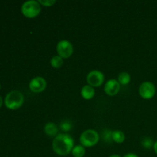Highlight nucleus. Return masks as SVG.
Segmentation results:
<instances>
[{
  "instance_id": "obj_1",
  "label": "nucleus",
  "mask_w": 157,
  "mask_h": 157,
  "mask_svg": "<svg viewBox=\"0 0 157 157\" xmlns=\"http://www.w3.org/2000/svg\"><path fill=\"white\" fill-rule=\"evenodd\" d=\"M75 147L74 140L70 135L66 133L58 134L52 142V150L57 155L65 156L71 153Z\"/></svg>"
},
{
  "instance_id": "obj_2",
  "label": "nucleus",
  "mask_w": 157,
  "mask_h": 157,
  "mask_svg": "<svg viewBox=\"0 0 157 157\" xmlns=\"http://www.w3.org/2000/svg\"><path fill=\"white\" fill-rule=\"evenodd\" d=\"M5 105L10 110H17L24 104V96L18 90H12L5 98Z\"/></svg>"
},
{
  "instance_id": "obj_3",
  "label": "nucleus",
  "mask_w": 157,
  "mask_h": 157,
  "mask_svg": "<svg viewBox=\"0 0 157 157\" xmlns=\"http://www.w3.org/2000/svg\"><path fill=\"white\" fill-rule=\"evenodd\" d=\"M41 10V6L39 2L36 0H29L25 2L21 6V13L24 16L29 18L38 16Z\"/></svg>"
},
{
  "instance_id": "obj_4",
  "label": "nucleus",
  "mask_w": 157,
  "mask_h": 157,
  "mask_svg": "<svg viewBox=\"0 0 157 157\" xmlns=\"http://www.w3.org/2000/svg\"><path fill=\"white\" fill-rule=\"evenodd\" d=\"M100 136L98 132L92 129L86 130L80 136L81 145L84 147H92L99 142Z\"/></svg>"
},
{
  "instance_id": "obj_5",
  "label": "nucleus",
  "mask_w": 157,
  "mask_h": 157,
  "mask_svg": "<svg viewBox=\"0 0 157 157\" xmlns=\"http://www.w3.org/2000/svg\"><path fill=\"white\" fill-rule=\"evenodd\" d=\"M57 52L62 58H68L74 52V48L71 43L67 40H61L57 44Z\"/></svg>"
},
{
  "instance_id": "obj_6",
  "label": "nucleus",
  "mask_w": 157,
  "mask_h": 157,
  "mask_svg": "<svg viewBox=\"0 0 157 157\" xmlns=\"http://www.w3.org/2000/svg\"><path fill=\"white\" fill-rule=\"evenodd\" d=\"M156 89L154 84L150 81H145L140 84L139 87V94L142 98L150 100L156 94Z\"/></svg>"
},
{
  "instance_id": "obj_7",
  "label": "nucleus",
  "mask_w": 157,
  "mask_h": 157,
  "mask_svg": "<svg viewBox=\"0 0 157 157\" xmlns=\"http://www.w3.org/2000/svg\"><path fill=\"white\" fill-rule=\"evenodd\" d=\"M104 81V75L98 70H93L87 75V82L88 85L93 87H101Z\"/></svg>"
},
{
  "instance_id": "obj_8",
  "label": "nucleus",
  "mask_w": 157,
  "mask_h": 157,
  "mask_svg": "<svg viewBox=\"0 0 157 157\" xmlns=\"http://www.w3.org/2000/svg\"><path fill=\"white\" fill-rule=\"evenodd\" d=\"M47 82L42 77H35L29 82V88L34 93H41L45 90Z\"/></svg>"
},
{
  "instance_id": "obj_9",
  "label": "nucleus",
  "mask_w": 157,
  "mask_h": 157,
  "mask_svg": "<svg viewBox=\"0 0 157 157\" xmlns=\"http://www.w3.org/2000/svg\"><path fill=\"white\" fill-rule=\"evenodd\" d=\"M104 92L109 96H114L121 90V84L116 79H110L104 84Z\"/></svg>"
},
{
  "instance_id": "obj_10",
  "label": "nucleus",
  "mask_w": 157,
  "mask_h": 157,
  "mask_svg": "<svg viewBox=\"0 0 157 157\" xmlns=\"http://www.w3.org/2000/svg\"><path fill=\"white\" fill-rule=\"evenodd\" d=\"M81 97L84 100H91L95 95V90L93 87L90 85H85L81 88Z\"/></svg>"
},
{
  "instance_id": "obj_11",
  "label": "nucleus",
  "mask_w": 157,
  "mask_h": 157,
  "mask_svg": "<svg viewBox=\"0 0 157 157\" xmlns=\"http://www.w3.org/2000/svg\"><path fill=\"white\" fill-rule=\"evenodd\" d=\"M44 131L48 136H52V137H55L58 135V128L55 124L52 122H48L44 126Z\"/></svg>"
},
{
  "instance_id": "obj_12",
  "label": "nucleus",
  "mask_w": 157,
  "mask_h": 157,
  "mask_svg": "<svg viewBox=\"0 0 157 157\" xmlns=\"http://www.w3.org/2000/svg\"><path fill=\"white\" fill-rule=\"evenodd\" d=\"M111 140L117 144H122L125 140V134L121 130H113L111 132Z\"/></svg>"
},
{
  "instance_id": "obj_13",
  "label": "nucleus",
  "mask_w": 157,
  "mask_h": 157,
  "mask_svg": "<svg viewBox=\"0 0 157 157\" xmlns=\"http://www.w3.org/2000/svg\"><path fill=\"white\" fill-rule=\"evenodd\" d=\"M130 80H131V77L128 72H121L118 75L117 81L121 84V85H127L130 82Z\"/></svg>"
},
{
  "instance_id": "obj_14",
  "label": "nucleus",
  "mask_w": 157,
  "mask_h": 157,
  "mask_svg": "<svg viewBox=\"0 0 157 157\" xmlns=\"http://www.w3.org/2000/svg\"><path fill=\"white\" fill-rule=\"evenodd\" d=\"M85 153V147H83L82 145L75 146L71 151V154L73 157H84Z\"/></svg>"
},
{
  "instance_id": "obj_15",
  "label": "nucleus",
  "mask_w": 157,
  "mask_h": 157,
  "mask_svg": "<svg viewBox=\"0 0 157 157\" xmlns=\"http://www.w3.org/2000/svg\"><path fill=\"white\" fill-rule=\"evenodd\" d=\"M50 62L51 65L54 68H60L63 64V58H61L59 55H55L52 58Z\"/></svg>"
},
{
  "instance_id": "obj_16",
  "label": "nucleus",
  "mask_w": 157,
  "mask_h": 157,
  "mask_svg": "<svg viewBox=\"0 0 157 157\" xmlns=\"http://www.w3.org/2000/svg\"><path fill=\"white\" fill-rule=\"evenodd\" d=\"M142 145L144 148L150 149V148H152V147H153L154 144H153V140H152L151 138L147 137L142 140Z\"/></svg>"
},
{
  "instance_id": "obj_17",
  "label": "nucleus",
  "mask_w": 157,
  "mask_h": 157,
  "mask_svg": "<svg viewBox=\"0 0 157 157\" xmlns=\"http://www.w3.org/2000/svg\"><path fill=\"white\" fill-rule=\"evenodd\" d=\"M38 2L41 6L42 5L43 6H45V7H51L56 3L55 0H39Z\"/></svg>"
},
{
  "instance_id": "obj_18",
  "label": "nucleus",
  "mask_w": 157,
  "mask_h": 157,
  "mask_svg": "<svg viewBox=\"0 0 157 157\" xmlns=\"http://www.w3.org/2000/svg\"><path fill=\"white\" fill-rule=\"evenodd\" d=\"M61 128L62 129V130H64V131H68V130H70V129L71 128V124L70 122H68V121H64V122L61 123Z\"/></svg>"
},
{
  "instance_id": "obj_19",
  "label": "nucleus",
  "mask_w": 157,
  "mask_h": 157,
  "mask_svg": "<svg viewBox=\"0 0 157 157\" xmlns=\"http://www.w3.org/2000/svg\"><path fill=\"white\" fill-rule=\"evenodd\" d=\"M124 157H139L136 154L133 153H127V154L124 155Z\"/></svg>"
},
{
  "instance_id": "obj_20",
  "label": "nucleus",
  "mask_w": 157,
  "mask_h": 157,
  "mask_svg": "<svg viewBox=\"0 0 157 157\" xmlns=\"http://www.w3.org/2000/svg\"><path fill=\"white\" fill-rule=\"evenodd\" d=\"M153 150H154V152L156 153V154L157 155V140L154 143V145H153Z\"/></svg>"
},
{
  "instance_id": "obj_21",
  "label": "nucleus",
  "mask_w": 157,
  "mask_h": 157,
  "mask_svg": "<svg viewBox=\"0 0 157 157\" xmlns=\"http://www.w3.org/2000/svg\"><path fill=\"white\" fill-rule=\"evenodd\" d=\"M110 157H121V156L118 154H113V155H111Z\"/></svg>"
},
{
  "instance_id": "obj_22",
  "label": "nucleus",
  "mask_w": 157,
  "mask_h": 157,
  "mask_svg": "<svg viewBox=\"0 0 157 157\" xmlns=\"http://www.w3.org/2000/svg\"><path fill=\"white\" fill-rule=\"evenodd\" d=\"M2 105V97L0 96V108H1Z\"/></svg>"
},
{
  "instance_id": "obj_23",
  "label": "nucleus",
  "mask_w": 157,
  "mask_h": 157,
  "mask_svg": "<svg viewBox=\"0 0 157 157\" xmlns=\"http://www.w3.org/2000/svg\"><path fill=\"white\" fill-rule=\"evenodd\" d=\"M0 89H1V84H0Z\"/></svg>"
}]
</instances>
